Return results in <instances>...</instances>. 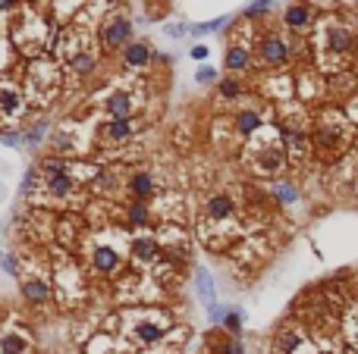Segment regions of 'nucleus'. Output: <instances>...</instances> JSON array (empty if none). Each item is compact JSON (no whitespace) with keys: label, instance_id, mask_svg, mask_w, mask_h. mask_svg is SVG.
Listing matches in <instances>:
<instances>
[{"label":"nucleus","instance_id":"4468645a","mask_svg":"<svg viewBox=\"0 0 358 354\" xmlns=\"http://www.w3.org/2000/svg\"><path fill=\"white\" fill-rule=\"evenodd\" d=\"M236 126H239V132L242 135H252V132H258V126H261V116L258 113H239V119H236Z\"/></svg>","mask_w":358,"mask_h":354},{"label":"nucleus","instance_id":"2eb2a0df","mask_svg":"<svg viewBox=\"0 0 358 354\" xmlns=\"http://www.w3.org/2000/svg\"><path fill=\"white\" fill-rule=\"evenodd\" d=\"M154 254H157L154 238H139V242H135V257H139V260L148 264V260H154Z\"/></svg>","mask_w":358,"mask_h":354},{"label":"nucleus","instance_id":"a878e982","mask_svg":"<svg viewBox=\"0 0 358 354\" xmlns=\"http://www.w3.org/2000/svg\"><path fill=\"white\" fill-rule=\"evenodd\" d=\"M129 216H132V223H145V220H148V210H145L142 204H135V207H132V214H129Z\"/></svg>","mask_w":358,"mask_h":354},{"label":"nucleus","instance_id":"6e6552de","mask_svg":"<svg viewBox=\"0 0 358 354\" xmlns=\"http://www.w3.org/2000/svg\"><path fill=\"white\" fill-rule=\"evenodd\" d=\"M302 348V332L298 329H286L280 339H276V354H296Z\"/></svg>","mask_w":358,"mask_h":354},{"label":"nucleus","instance_id":"dca6fc26","mask_svg":"<svg viewBox=\"0 0 358 354\" xmlns=\"http://www.w3.org/2000/svg\"><path fill=\"white\" fill-rule=\"evenodd\" d=\"M23 292H25V298H29V301L32 304H41V301H45V298H47V288H45V282H25V288H23Z\"/></svg>","mask_w":358,"mask_h":354},{"label":"nucleus","instance_id":"1a4fd4ad","mask_svg":"<svg viewBox=\"0 0 358 354\" xmlns=\"http://www.w3.org/2000/svg\"><path fill=\"white\" fill-rule=\"evenodd\" d=\"M167 326H160L157 320H139V326H135V336L142 342H157L160 336H164Z\"/></svg>","mask_w":358,"mask_h":354},{"label":"nucleus","instance_id":"f8f14e48","mask_svg":"<svg viewBox=\"0 0 358 354\" xmlns=\"http://www.w3.org/2000/svg\"><path fill=\"white\" fill-rule=\"evenodd\" d=\"M208 210H211V216H214V220H224V216L232 214V201L226 198V194H214V198H211V204H208Z\"/></svg>","mask_w":358,"mask_h":354},{"label":"nucleus","instance_id":"ddd939ff","mask_svg":"<svg viewBox=\"0 0 358 354\" xmlns=\"http://www.w3.org/2000/svg\"><path fill=\"white\" fill-rule=\"evenodd\" d=\"M0 110H3V113L23 110V97H19V91H13V88H3V91H0Z\"/></svg>","mask_w":358,"mask_h":354},{"label":"nucleus","instance_id":"39448f33","mask_svg":"<svg viewBox=\"0 0 358 354\" xmlns=\"http://www.w3.org/2000/svg\"><path fill=\"white\" fill-rule=\"evenodd\" d=\"M107 110H110L117 119H126L129 110H132V94H129V91H117V94H110Z\"/></svg>","mask_w":358,"mask_h":354},{"label":"nucleus","instance_id":"0eeeda50","mask_svg":"<svg viewBox=\"0 0 358 354\" xmlns=\"http://www.w3.org/2000/svg\"><path fill=\"white\" fill-rule=\"evenodd\" d=\"M0 351L3 354H25L29 351V339L19 336V332H7V336L0 339Z\"/></svg>","mask_w":358,"mask_h":354},{"label":"nucleus","instance_id":"b1692460","mask_svg":"<svg viewBox=\"0 0 358 354\" xmlns=\"http://www.w3.org/2000/svg\"><path fill=\"white\" fill-rule=\"evenodd\" d=\"M276 198L289 204V201H296V188H289V185H280V188H276Z\"/></svg>","mask_w":358,"mask_h":354},{"label":"nucleus","instance_id":"a211bd4d","mask_svg":"<svg viewBox=\"0 0 358 354\" xmlns=\"http://www.w3.org/2000/svg\"><path fill=\"white\" fill-rule=\"evenodd\" d=\"M198 286H202V298L208 307H214V288H211V276L204 270H198Z\"/></svg>","mask_w":358,"mask_h":354},{"label":"nucleus","instance_id":"423d86ee","mask_svg":"<svg viewBox=\"0 0 358 354\" xmlns=\"http://www.w3.org/2000/svg\"><path fill=\"white\" fill-rule=\"evenodd\" d=\"M126 38H129V23H126V19H113V23L104 29V41L110 47H119Z\"/></svg>","mask_w":358,"mask_h":354},{"label":"nucleus","instance_id":"aec40b11","mask_svg":"<svg viewBox=\"0 0 358 354\" xmlns=\"http://www.w3.org/2000/svg\"><path fill=\"white\" fill-rule=\"evenodd\" d=\"M132 192L139 194V198H145V194H151V176H145V173H139V176L132 179Z\"/></svg>","mask_w":358,"mask_h":354},{"label":"nucleus","instance_id":"9b49d317","mask_svg":"<svg viewBox=\"0 0 358 354\" xmlns=\"http://www.w3.org/2000/svg\"><path fill=\"white\" fill-rule=\"evenodd\" d=\"M308 23H311L308 7H289L286 10V25H289V29H305Z\"/></svg>","mask_w":358,"mask_h":354},{"label":"nucleus","instance_id":"5701e85b","mask_svg":"<svg viewBox=\"0 0 358 354\" xmlns=\"http://www.w3.org/2000/svg\"><path fill=\"white\" fill-rule=\"evenodd\" d=\"M349 339H352V345L358 348V307L349 314Z\"/></svg>","mask_w":358,"mask_h":354},{"label":"nucleus","instance_id":"2f4dec72","mask_svg":"<svg viewBox=\"0 0 358 354\" xmlns=\"http://www.w3.org/2000/svg\"><path fill=\"white\" fill-rule=\"evenodd\" d=\"M13 7V0H0V10H10Z\"/></svg>","mask_w":358,"mask_h":354},{"label":"nucleus","instance_id":"7c9ffc66","mask_svg":"<svg viewBox=\"0 0 358 354\" xmlns=\"http://www.w3.org/2000/svg\"><path fill=\"white\" fill-rule=\"evenodd\" d=\"M226 354H246V351H242V345H239V342H232V345L226 348Z\"/></svg>","mask_w":358,"mask_h":354},{"label":"nucleus","instance_id":"9d476101","mask_svg":"<svg viewBox=\"0 0 358 354\" xmlns=\"http://www.w3.org/2000/svg\"><path fill=\"white\" fill-rule=\"evenodd\" d=\"M123 57H126L129 66H145L151 57V47L148 45H129L126 51H123Z\"/></svg>","mask_w":358,"mask_h":354},{"label":"nucleus","instance_id":"393cba45","mask_svg":"<svg viewBox=\"0 0 358 354\" xmlns=\"http://www.w3.org/2000/svg\"><path fill=\"white\" fill-rule=\"evenodd\" d=\"M226 19H214V23H204V25H195V31H217V29H224Z\"/></svg>","mask_w":358,"mask_h":354},{"label":"nucleus","instance_id":"20e7f679","mask_svg":"<svg viewBox=\"0 0 358 354\" xmlns=\"http://www.w3.org/2000/svg\"><path fill=\"white\" fill-rule=\"evenodd\" d=\"M91 264H95V270H101V273H113L119 266V257L113 248H97V251L91 254Z\"/></svg>","mask_w":358,"mask_h":354},{"label":"nucleus","instance_id":"4be33fe9","mask_svg":"<svg viewBox=\"0 0 358 354\" xmlns=\"http://www.w3.org/2000/svg\"><path fill=\"white\" fill-rule=\"evenodd\" d=\"M270 7H274V0H258V3H252L246 13H248V16H261V13H267Z\"/></svg>","mask_w":358,"mask_h":354},{"label":"nucleus","instance_id":"f257e3e1","mask_svg":"<svg viewBox=\"0 0 358 354\" xmlns=\"http://www.w3.org/2000/svg\"><path fill=\"white\" fill-rule=\"evenodd\" d=\"M352 31L343 23H327L324 25V51L333 57H349L352 53Z\"/></svg>","mask_w":358,"mask_h":354},{"label":"nucleus","instance_id":"7ed1b4c3","mask_svg":"<svg viewBox=\"0 0 358 354\" xmlns=\"http://www.w3.org/2000/svg\"><path fill=\"white\" fill-rule=\"evenodd\" d=\"M261 57L267 60V63H286V57H289V47H286L283 38L270 35V38H264V41H261Z\"/></svg>","mask_w":358,"mask_h":354},{"label":"nucleus","instance_id":"f03ea898","mask_svg":"<svg viewBox=\"0 0 358 354\" xmlns=\"http://www.w3.org/2000/svg\"><path fill=\"white\" fill-rule=\"evenodd\" d=\"M45 170L51 173V176H47V192H51L53 198H67V194L73 192V179H69V170L63 166V163H57V160H47Z\"/></svg>","mask_w":358,"mask_h":354},{"label":"nucleus","instance_id":"c85d7f7f","mask_svg":"<svg viewBox=\"0 0 358 354\" xmlns=\"http://www.w3.org/2000/svg\"><path fill=\"white\" fill-rule=\"evenodd\" d=\"M3 141H7V144H13V148H16V144H23V135H7V138H3Z\"/></svg>","mask_w":358,"mask_h":354},{"label":"nucleus","instance_id":"412c9836","mask_svg":"<svg viewBox=\"0 0 358 354\" xmlns=\"http://www.w3.org/2000/svg\"><path fill=\"white\" fill-rule=\"evenodd\" d=\"M224 326L230 332H239V329H242V314H239V310H230V314L224 317Z\"/></svg>","mask_w":358,"mask_h":354},{"label":"nucleus","instance_id":"6ab92c4d","mask_svg":"<svg viewBox=\"0 0 358 354\" xmlns=\"http://www.w3.org/2000/svg\"><path fill=\"white\" fill-rule=\"evenodd\" d=\"M107 132H110V138H126V135L132 132V123H129V119H113Z\"/></svg>","mask_w":358,"mask_h":354},{"label":"nucleus","instance_id":"bb28decb","mask_svg":"<svg viewBox=\"0 0 358 354\" xmlns=\"http://www.w3.org/2000/svg\"><path fill=\"white\" fill-rule=\"evenodd\" d=\"M220 91H224L226 97H236V94H239V88L232 85V81H224V85H220Z\"/></svg>","mask_w":358,"mask_h":354},{"label":"nucleus","instance_id":"c756f323","mask_svg":"<svg viewBox=\"0 0 358 354\" xmlns=\"http://www.w3.org/2000/svg\"><path fill=\"white\" fill-rule=\"evenodd\" d=\"M214 79V69H202V73H198V81H211Z\"/></svg>","mask_w":358,"mask_h":354},{"label":"nucleus","instance_id":"cd10ccee","mask_svg":"<svg viewBox=\"0 0 358 354\" xmlns=\"http://www.w3.org/2000/svg\"><path fill=\"white\" fill-rule=\"evenodd\" d=\"M204 57H208V47H204V45L192 47V60H204Z\"/></svg>","mask_w":358,"mask_h":354},{"label":"nucleus","instance_id":"473e14b6","mask_svg":"<svg viewBox=\"0 0 358 354\" xmlns=\"http://www.w3.org/2000/svg\"><path fill=\"white\" fill-rule=\"evenodd\" d=\"M314 354H336V348H321V351H314Z\"/></svg>","mask_w":358,"mask_h":354},{"label":"nucleus","instance_id":"f3484780","mask_svg":"<svg viewBox=\"0 0 358 354\" xmlns=\"http://www.w3.org/2000/svg\"><path fill=\"white\" fill-rule=\"evenodd\" d=\"M226 66L230 69H246L248 66V51H242V47H230V53H226Z\"/></svg>","mask_w":358,"mask_h":354}]
</instances>
